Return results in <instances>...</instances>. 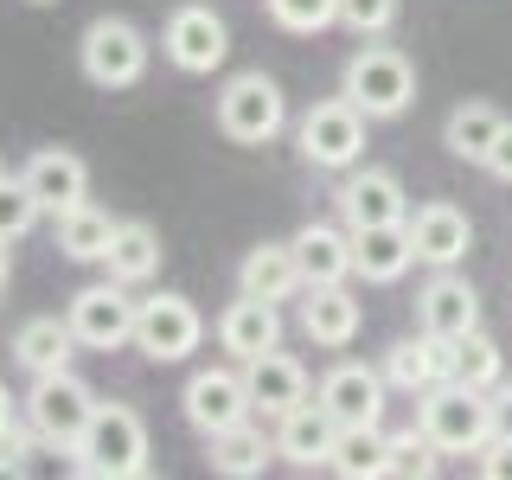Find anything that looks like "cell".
I'll return each instance as SVG.
<instances>
[{"mask_svg": "<svg viewBox=\"0 0 512 480\" xmlns=\"http://www.w3.org/2000/svg\"><path fill=\"white\" fill-rule=\"evenodd\" d=\"M20 410H26V404H20V397L7 391V384H0V423H13V416H20Z\"/></svg>", "mask_w": 512, "mask_h": 480, "instance_id": "obj_40", "label": "cell"}, {"mask_svg": "<svg viewBox=\"0 0 512 480\" xmlns=\"http://www.w3.org/2000/svg\"><path fill=\"white\" fill-rule=\"evenodd\" d=\"M32 442H39V429H32V423H20V416L0 423V474H20L26 455H32Z\"/></svg>", "mask_w": 512, "mask_h": 480, "instance_id": "obj_36", "label": "cell"}, {"mask_svg": "<svg viewBox=\"0 0 512 480\" xmlns=\"http://www.w3.org/2000/svg\"><path fill=\"white\" fill-rule=\"evenodd\" d=\"M244 384H250V410L256 416H288L295 404H308V365L288 359V352H256V359H244Z\"/></svg>", "mask_w": 512, "mask_h": 480, "instance_id": "obj_15", "label": "cell"}, {"mask_svg": "<svg viewBox=\"0 0 512 480\" xmlns=\"http://www.w3.org/2000/svg\"><path fill=\"white\" fill-rule=\"evenodd\" d=\"M39 218H45V205L26 192V180H0V237H7V244H20Z\"/></svg>", "mask_w": 512, "mask_h": 480, "instance_id": "obj_34", "label": "cell"}, {"mask_svg": "<svg viewBox=\"0 0 512 480\" xmlns=\"http://www.w3.org/2000/svg\"><path fill=\"white\" fill-rule=\"evenodd\" d=\"M32 7H52V0H32Z\"/></svg>", "mask_w": 512, "mask_h": 480, "instance_id": "obj_42", "label": "cell"}, {"mask_svg": "<svg viewBox=\"0 0 512 480\" xmlns=\"http://www.w3.org/2000/svg\"><path fill=\"white\" fill-rule=\"evenodd\" d=\"M416 327L436 333V340H461V333L480 327V295L468 276H455V269H436L429 288L416 295Z\"/></svg>", "mask_w": 512, "mask_h": 480, "instance_id": "obj_13", "label": "cell"}, {"mask_svg": "<svg viewBox=\"0 0 512 480\" xmlns=\"http://www.w3.org/2000/svg\"><path fill=\"white\" fill-rule=\"evenodd\" d=\"M160 52H167L173 71H186V77H212L224 58H231V26L218 20L212 7H173L167 13V32H160Z\"/></svg>", "mask_w": 512, "mask_h": 480, "instance_id": "obj_10", "label": "cell"}, {"mask_svg": "<svg viewBox=\"0 0 512 480\" xmlns=\"http://www.w3.org/2000/svg\"><path fill=\"white\" fill-rule=\"evenodd\" d=\"M384 429L378 423H359V429H340V442H333L327 468L340 480H384Z\"/></svg>", "mask_w": 512, "mask_h": 480, "instance_id": "obj_30", "label": "cell"}, {"mask_svg": "<svg viewBox=\"0 0 512 480\" xmlns=\"http://www.w3.org/2000/svg\"><path fill=\"white\" fill-rule=\"evenodd\" d=\"M205 340V314L192 308L186 295H173V288H160V295L141 301V314H135V352L141 359H154V365H180L192 359Z\"/></svg>", "mask_w": 512, "mask_h": 480, "instance_id": "obj_9", "label": "cell"}, {"mask_svg": "<svg viewBox=\"0 0 512 480\" xmlns=\"http://www.w3.org/2000/svg\"><path fill=\"white\" fill-rule=\"evenodd\" d=\"M237 288H244V295H263V301L308 295L301 263H295V244H256V250H244V263H237Z\"/></svg>", "mask_w": 512, "mask_h": 480, "instance_id": "obj_23", "label": "cell"}, {"mask_svg": "<svg viewBox=\"0 0 512 480\" xmlns=\"http://www.w3.org/2000/svg\"><path fill=\"white\" fill-rule=\"evenodd\" d=\"M122 218H109L103 205H71V212H58V250L71 256V263H103L109 256V237H116Z\"/></svg>", "mask_w": 512, "mask_h": 480, "instance_id": "obj_29", "label": "cell"}, {"mask_svg": "<svg viewBox=\"0 0 512 480\" xmlns=\"http://www.w3.org/2000/svg\"><path fill=\"white\" fill-rule=\"evenodd\" d=\"M397 20V0H340V26L359 32V39H378Z\"/></svg>", "mask_w": 512, "mask_h": 480, "instance_id": "obj_35", "label": "cell"}, {"mask_svg": "<svg viewBox=\"0 0 512 480\" xmlns=\"http://www.w3.org/2000/svg\"><path fill=\"white\" fill-rule=\"evenodd\" d=\"M340 96H352L372 122H391L416 103V64L397 52V45H359V52L346 58Z\"/></svg>", "mask_w": 512, "mask_h": 480, "instance_id": "obj_3", "label": "cell"}, {"mask_svg": "<svg viewBox=\"0 0 512 480\" xmlns=\"http://www.w3.org/2000/svg\"><path fill=\"white\" fill-rule=\"evenodd\" d=\"M103 269H109L116 282H128V288L154 282V276H160V231H154V224H141V218H122L116 237H109Z\"/></svg>", "mask_w": 512, "mask_h": 480, "instance_id": "obj_27", "label": "cell"}, {"mask_svg": "<svg viewBox=\"0 0 512 480\" xmlns=\"http://www.w3.org/2000/svg\"><path fill=\"white\" fill-rule=\"evenodd\" d=\"M404 224H410L416 263H429V269H455L461 256L474 250V224H468V212H461V205H448V199L416 205Z\"/></svg>", "mask_w": 512, "mask_h": 480, "instance_id": "obj_12", "label": "cell"}, {"mask_svg": "<svg viewBox=\"0 0 512 480\" xmlns=\"http://www.w3.org/2000/svg\"><path fill=\"white\" fill-rule=\"evenodd\" d=\"M20 404H26V423L39 429V448L71 455L77 436H84V423L96 416V391L64 365V372H39V378H32V391L20 397Z\"/></svg>", "mask_w": 512, "mask_h": 480, "instance_id": "obj_4", "label": "cell"}, {"mask_svg": "<svg viewBox=\"0 0 512 480\" xmlns=\"http://www.w3.org/2000/svg\"><path fill=\"white\" fill-rule=\"evenodd\" d=\"M26 192L45 205V212H71V205H84L90 199V167H84V154H71V148H39L26 160Z\"/></svg>", "mask_w": 512, "mask_h": 480, "instance_id": "obj_17", "label": "cell"}, {"mask_svg": "<svg viewBox=\"0 0 512 480\" xmlns=\"http://www.w3.org/2000/svg\"><path fill=\"white\" fill-rule=\"evenodd\" d=\"M493 436H506L512 442V384H493Z\"/></svg>", "mask_w": 512, "mask_h": 480, "instance_id": "obj_39", "label": "cell"}, {"mask_svg": "<svg viewBox=\"0 0 512 480\" xmlns=\"http://www.w3.org/2000/svg\"><path fill=\"white\" fill-rule=\"evenodd\" d=\"M205 461H212V474H224V480H256L269 461H276V436H263V429L244 416V423L205 436Z\"/></svg>", "mask_w": 512, "mask_h": 480, "instance_id": "obj_24", "label": "cell"}, {"mask_svg": "<svg viewBox=\"0 0 512 480\" xmlns=\"http://www.w3.org/2000/svg\"><path fill=\"white\" fill-rule=\"evenodd\" d=\"M71 455H77L71 468L84 480H141L148 474V423L128 404H96Z\"/></svg>", "mask_w": 512, "mask_h": 480, "instance_id": "obj_1", "label": "cell"}, {"mask_svg": "<svg viewBox=\"0 0 512 480\" xmlns=\"http://www.w3.org/2000/svg\"><path fill=\"white\" fill-rule=\"evenodd\" d=\"M77 64H84V77L96 90H128V84L148 77V39H141V26L103 13V20H90L84 39H77Z\"/></svg>", "mask_w": 512, "mask_h": 480, "instance_id": "obj_8", "label": "cell"}, {"mask_svg": "<svg viewBox=\"0 0 512 480\" xmlns=\"http://www.w3.org/2000/svg\"><path fill=\"white\" fill-rule=\"evenodd\" d=\"M288 244H295V263H301V282H308V288H327V282H346L352 276V231L301 224Z\"/></svg>", "mask_w": 512, "mask_h": 480, "instance_id": "obj_25", "label": "cell"}, {"mask_svg": "<svg viewBox=\"0 0 512 480\" xmlns=\"http://www.w3.org/2000/svg\"><path fill=\"white\" fill-rule=\"evenodd\" d=\"M0 180H7V167H0Z\"/></svg>", "mask_w": 512, "mask_h": 480, "instance_id": "obj_43", "label": "cell"}, {"mask_svg": "<svg viewBox=\"0 0 512 480\" xmlns=\"http://www.w3.org/2000/svg\"><path fill=\"white\" fill-rule=\"evenodd\" d=\"M71 352H77V333H71V320H58V314H32V320H20V333H13V359H20L32 378L64 372Z\"/></svg>", "mask_w": 512, "mask_h": 480, "instance_id": "obj_26", "label": "cell"}, {"mask_svg": "<svg viewBox=\"0 0 512 480\" xmlns=\"http://www.w3.org/2000/svg\"><path fill=\"white\" fill-rule=\"evenodd\" d=\"M500 128H506V116L493 103H461V109H448V122H442V148L455 154V160H487V148L500 141Z\"/></svg>", "mask_w": 512, "mask_h": 480, "instance_id": "obj_28", "label": "cell"}, {"mask_svg": "<svg viewBox=\"0 0 512 480\" xmlns=\"http://www.w3.org/2000/svg\"><path fill=\"white\" fill-rule=\"evenodd\" d=\"M480 474H487V480H512V442L506 436H493L487 448H480Z\"/></svg>", "mask_w": 512, "mask_h": 480, "instance_id": "obj_37", "label": "cell"}, {"mask_svg": "<svg viewBox=\"0 0 512 480\" xmlns=\"http://www.w3.org/2000/svg\"><path fill=\"white\" fill-rule=\"evenodd\" d=\"M384 372H372V365H359V359H346V365H333L327 378H320V404L333 410V423L340 429H359V423H378L384 416Z\"/></svg>", "mask_w": 512, "mask_h": 480, "instance_id": "obj_14", "label": "cell"}, {"mask_svg": "<svg viewBox=\"0 0 512 480\" xmlns=\"http://www.w3.org/2000/svg\"><path fill=\"white\" fill-rule=\"evenodd\" d=\"M333 199H340L346 231H365V224H404V218H410L404 186H397V173H384V167L346 173V186L333 192Z\"/></svg>", "mask_w": 512, "mask_h": 480, "instance_id": "obj_16", "label": "cell"}, {"mask_svg": "<svg viewBox=\"0 0 512 480\" xmlns=\"http://www.w3.org/2000/svg\"><path fill=\"white\" fill-rule=\"evenodd\" d=\"M135 314H141L135 288L116 282V276L77 288L71 308H64V320H71V333H77V346H90V352H122V346H135Z\"/></svg>", "mask_w": 512, "mask_h": 480, "instance_id": "obj_7", "label": "cell"}, {"mask_svg": "<svg viewBox=\"0 0 512 480\" xmlns=\"http://www.w3.org/2000/svg\"><path fill=\"white\" fill-rule=\"evenodd\" d=\"M218 346L231 352L237 365L256 359V352H276V346H282V314H276V301L244 295V288H237V301L218 314Z\"/></svg>", "mask_w": 512, "mask_h": 480, "instance_id": "obj_18", "label": "cell"}, {"mask_svg": "<svg viewBox=\"0 0 512 480\" xmlns=\"http://www.w3.org/2000/svg\"><path fill=\"white\" fill-rule=\"evenodd\" d=\"M333 442H340V423H333V410L320 404H295L288 416H276V455L295 461V468H327Z\"/></svg>", "mask_w": 512, "mask_h": 480, "instance_id": "obj_19", "label": "cell"}, {"mask_svg": "<svg viewBox=\"0 0 512 480\" xmlns=\"http://www.w3.org/2000/svg\"><path fill=\"white\" fill-rule=\"evenodd\" d=\"M288 122V103H282V84L263 71H237L231 84L218 90V135L237 141V148H263L276 141Z\"/></svg>", "mask_w": 512, "mask_h": 480, "instance_id": "obj_6", "label": "cell"}, {"mask_svg": "<svg viewBox=\"0 0 512 480\" xmlns=\"http://www.w3.org/2000/svg\"><path fill=\"white\" fill-rule=\"evenodd\" d=\"M365 122L372 116H365L352 96H327V103H314L308 116L295 122V148L320 173H346V167H359V154H365Z\"/></svg>", "mask_w": 512, "mask_h": 480, "instance_id": "obj_5", "label": "cell"}, {"mask_svg": "<svg viewBox=\"0 0 512 480\" xmlns=\"http://www.w3.org/2000/svg\"><path fill=\"white\" fill-rule=\"evenodd\" d=\"M410 263H416L410 224H365V231H352V276L391 288L410 276Z\"/></svg>", "mask_w": 512, "mask_h": 480, "instance_id": "obj_20", "label": "cell"}, {"mask_svg": "<svg viewBox=\"0 0 512 480\" xmlns=\"http://www.w3.org/2000/svg\"><path fill=\"white\" fill-rule=\"evenodd\" d=\"M359 320H365V308H359V295H352L346 282H327V288H308V301H301V333H308L314 346H352L359 340Z\"/></svg>", "mask_w": 512, "mask_h": 480, "instance_id": "obj_21", "label": "cell"}, {"mask_svg": "<svg viewBox=\"0 0 512 480\" xmlns=\"http://www.w3.org/2000/svg\"><path fill=\"white\" fill-rule=\"evenodd\" d=\"M429 474H436V442L423 429H404L384 442V480H429Z\"/></svg>", "mask_w": 512, "mask_h": 480, "instance_id": "obj_32", "label": "cell"}, {"mask_svg": "<svg viewBox=\"0 0 512 480\" xmlns=\"http://www.w3.org/2000/svg\"><path fill=\"white\" fill-rule=\"evenodd\" d=\"M269 20L282 32H295V39H314V32L340 26V0H263Z\"/></svg>", "mask_w": 512, "mask_h": 480, "instance_id": "obj_33", "label": "cell"}, {"mask_svg": "<svg viewBox=\"0 0 512 480\" xmlns=\"http://www.w3.org/2000/svg\"><path fill=\"white\" fill-rule=\"evenodd\" d=\"M506 372V359H500V346L487 340V333H461V340H448V378L455 384H468V391H493Z\"/></svg>", "mask_w": 512, "mask_h": 480, "instance_id": "obj_31", "label": "cell"}, {"mask_svg": "<svg viewBox=\"0 0 512 480\" xmlns=\"http://www.w3.org/2000/svg\"><path fill=\"white\" fill-rule=\"evenodd\" d=\"M416 429L436 442V455H480L493 442V397L442 378L416 397Z\"/></svg>", "mask_w": 512, "mask_h": 480, "instance_id": "obj_2", "label": "cell"}, {"mask_svg": "<svg viewBox=\"0 0 512 480\" xmlns=\"http://www.w3.org/2000/svg\"><path fill=\"white\" fill-rule=\"evenodd\" d=\"M480 167H487L493 180H506V186H512V122L500 128V141H493V148H487V160H480Z\"/></svg>", "mask_w": 512, "mask_h": 480, "instance_id": "obj_38", "label": "cell"}, {"mask_svg": "<svg viewBox=\"0 0 512 480\" xmlns=\"http://www.w3.org/2000/svg\"><path fill=\"white\" fill-rule=\"evenodd\" d=\"M7 269H13V250H7V237H0V288H7Z\"/></svg>", "mask_w": 512, "mask_h": 480, "instance_id": "obj_41", "label": "cell"}, {"mask_svg": "<svg viewBox=\"0 0 512 480\" xmlns=\"http://www.w3.org/2000/svg\"><path fill=\"white\" fill-rule=\"evenodd\" d=\"M448 378V340H436V333H404L391 352H384V384H397V391H410V397H423L429 384H442Z\"/></svg>", "mask_w": 512, "mask_h": 480, "instance_id": "obj_22", "label": "cell"}, {"mask_svg": "<svg viewBox=\"0 0 512 480\" xmlns=\"http://www.w3.org/2000/svg\"><path fill=\"white\" fill-rule=\"evenodd\" d=\"M180 416L192 423V436H218V429L256 416L244 372H231V365H205V372H192L186 391H180Z\"/></svg>", "mask_w": 512, "mask_h": 480, "instance_id": "obj_11", "label": "cell"}]
</instances>
